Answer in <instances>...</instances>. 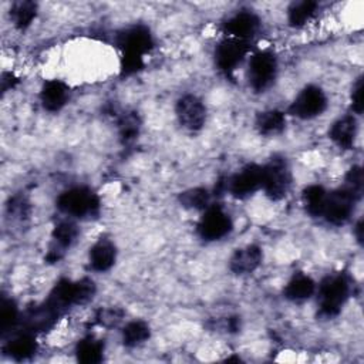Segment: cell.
Instances as JSON below:
<instances>
[{
	"mask_svg": "<svg viewBox=\"0 0 364 364\" xmlns=\"http://www.w3.org/2000/svg\"><path fill=\"white\" fill-rule=\"evenodd\" d=\"M151 336L149 326L142 320H132L122 328V343L127 347H136L145 343Z\"/></svg>",
	"mask_w": 364,
	"mask_h": 364,
	"instance_id": "obj_26",
	"label": "cell"
},
{
	"mask_svg": "<svg viewBox=\"0 0 364 364\" xmlns=\"http://www.w3.org/2000/svg\"><path fill=\"white\" fill-rule=\"evenodd\" d=\"M277 58L269 50L256 51L252 54L247 67V81L253 91H266L276 80Z\"/></svg>",
	"mask_w": 364,
	"mask_h": 364,
	"instance_id": "obj_5",
	"label": "cell"
},
{
	"mask_svg": "<svg viewBox=\"0 0 364 364\" xmlns=\"http://www.w3.org/2000/svg\"><path fill=\"white\" fill-rule=\"evenodd\" d=\"M95 294V284L91 279L84 277L80 280L61 279L50 291L46 303L57 313L61 314L71 306L84 304Z\"/></svg>",
	"mask_w": 364,
	"mask_h": 364,
	"instance_id": "obj_1",
	"label": "cell"
},
{
	"mask_svg": "<svg viewBox=\"0 0 364 364\" xmlns=\"http://www.w3.org/2000/svg\"><path fill=\"white\" fill-rule=\"evenodd\" d=\"M37 16V4L33 1H17L10 9V18L16 28H27Z\"/></svg>",
	"mask_w": 364,
	"mask_h": 364,
	"instance_id": "obj_25",
	"label": "cell"
},
{
	"mask_svg": "<svg viewBox=\"0 0 364 364\" xmlns=\"http://www.w3.org/2000/svg\"><path fill=\"white\" fill-rule=\"evenodd\" d=\"M354 233H355V237L357 240L361 243L363 242V220L360 219L354 228Z\"/></svg>",
	"mask_w": 364,
	"mask_h": 364,
	"instance_id": "obj_34",
	"label": "cell"
},
{
	"mask_svg": "<svg viewBox=\"0 0 364 364\" xmlns=\"http://www.w3.org/2000/svg\"><path fill=\"white\" fill-rule=\"evenodd\" d=\"M98 321L101 324H105V326H111V324H115L119 318H121V313L117 311L115 309H108V310H101L97 316Z\"/></svg>",
	"mask_w": 364,
	"mask_h": 364,
	"instance_id": "obj_32",
	"label": "cell"
},
{
	"mask_svg": "<svg viewBox=\"0 0 364 364\" xmlns=\"http://www.w3.org/2000/svg\"><path fill=\"white\" fill-rule=\"evenodd\" d=\"M175 112L179 124L189 131H199L206 121V107L203 101L193 95H182L175 105Z\"/></svg>",
	"mask_w": 364,
	"mask_h": 364,
	"instance_id": "obj_12",
	"label": "cell"
},
{
	"mask_svg": "<svg viewBox=\"0 0 364 364\" xmlns=\"http://www.w3.org/2000/svg\"><path fill=\"white\" fill-rule=\"evenodd\" d=\"M223 31L228 37L249 41L260 28V18L250 10H240L223 23Z\"/></svg>",
	"mask_w": 364,
	"mask_h": 364,
	"instance_id": "obj_13",
	"label": "cell"
},
{
	"mask_svg": "<svg viewBox=\"0 0 364 364\" xmlns=\"http://www.w3.org/2000/svg\"><path fill=\"white\" fill-rule=\"evenodd\" d=\"M70 98V87L61 80H48L40 91V101L44 109L50 112L60 111Z\"/></svg>",
	"mask_w": 364,
	"mask_h": 364,
	"instance_id": "obj_16",
	"label": "cell"
},
{
	"mask_svg": "<svg viewBox=\"0 0 364 364\" xmlns=\"http://www.w3.org/2000/svg\"><path fill=\"white\" fill-rule=\"evenodd\" d=\"M263 168L262 189L270 200H282L287 196L291 186V171L289 162L282 155H273Z\"/></svg>",
	"mask_w": 364,
	"mask_h": 364,
	"instance_id": "obj_3",
	"label": "cell"
},
{
	"mask_svg": "<svg viewBox=\"0 0 364 364\" xmlns=\"http://www.w3.org/2000/svg\"><path fill=\"white\" fill-rule=\"evenodd\" d=\"M318 4L311 0L294 1L287 10V21L291 27H301L309 23L317 11Z\"/></svg>",
	"mask_w": 364,
	"mask_h": 364,
	"instance_id": "obj_24",
	"label": "cell"
},
{
	"mask_svg": "<svg viewBox=\"0 0 364 364\" xmlns=\"http://www.w3.org/2000/svg\"><path fill=\"white\" fill-rule=\"evenodd\" d=\"M233 228L230 215L219 205H209L198 222V233L202 239L213 242L225 237Z\"/></svg>",
	"mask_w": 364,
	"mask_h": 364,
	"instance_id": "obj_10",
	"label": "cell"
},
{
	"mask_svg": "<svg viewBox=\"0 0 364 364\" xmlns=\"http://www.w3.org/2000/svg\"><path fill=\"white\" fill-rule=\"evenodd\" d=\"M51 236H53V246L50 247L46 256V260L48 263H55L63 257L64 250L75 242L78 236L77 225L68 219L61 220L54 226Z\"/></svg>",
	"mask_w": 364,
	"mask_h": 364,
	"instance_id": "obj_14",
	"label": "cell"
},
{
	"mask_svg": "<svg viewBox=\"0 0 364 364\" xmlns=\"http://www.w3.org/2000/svg\"><path fill=\"white\" fill-rule=\"evenodd\" d=\"M314 291H316V282L304 273H294L283 289L284 297L296 303L310 299L314 294Z\"/></svg>",
	"mask_w": 364,
	"mask_h": 364,
	"instance_id": "obj_19",
	"label": "cell"
},
{
	"mask_svg": "<svg viewBox=\"0 0 364 364\" xmlns=\"http://www.w3.org/2000/svg\"><path fill=\"white\" fill-rule=\"evenodd\" d=\"M57 208L70 218L97 216L100 198L87 186H74L61 192L57 198Z\"/></svg>",
	"mask_w": 364,
	"mask_h": 364,
	"instance_id": "obj_4",
	"label": "cell"
},
{
	"mask_svg": "<svg viewBox=\"0 0 364 364\" xmlns=\"http://www.w3.org/2000/svg\"><path fill=\"white\" fill-rule=\"evenodd\" d=\"M351 108L355 114H361L363 112V78H357V81L354 82L353 88H351Z\"/></svg>",
	"mask_w": 364,
	"mask_h": 364,
	"instance_id": "obj_31",
	"label": "cell"
},
{
	"mask_svg": "<svg viewBox=\"0 0 364 364\" xmlns=\"http://www.w3.org/2000/svg\"><path fill=\"white\" fill-rule=\"evenodd\" d=\"M117 125H118L119 138L122 139L124 144H128L138 136L141 121L135 112H124L118 118Z\"/></svg>",
	"mask_w": 364,
	"mask_h": 364,
	"instance_id": "obj_28",
	"label": "cell"
},
{
	"mask_svg": "<svg viewBox=\"0 0 364 364\" xmlns=\"http://www.w3.org/2000/svg\"><path fill=\"white\" fill-rule=\"evenodd\" d=\"M117 46L121 50V57L145 58L154 47V37L146 26L134 24L118 33Z\"/></svg>",
	"mask_w": 364,
	"mask_h": 364,
	"instance_id": "obj_6",
	"label": "cell"
},
{
	"mask_svg": "<svg viewBox=\"0 0 364 364\" xmlns=\"http://www.w3.org/2000/svg\"><path fill=\"white\" fill-rule=\"evenodd\" d=\"M327 108L326 92L317 85H306L289 107V114L300 119L318 117Z\"/></svg>",
	"mask_w": 364,
	"mask_h": 364,
	"instance_id": "obj_8",
	"label": "cell"
},
{
	"mask_svg": "<svg viewBox=\"0 0 364 364\" xmlns=\"http://www.w3.org/2000/svg\"><path fill=\"white\" fill-rule=\"evenodd\" d=\"M75 355L80 363L97 364L104 357V343L94 337H85L78 341L75 347Z\"/></svg>",
	"mask_w": 364,
	"mask_h": 364,
	"instance_id": "obj_23",
	"label": "cell"
},
{
	"mask_svg": "<svg viewBox=\"0 0 364 364\" xmlns=\"http://www.w3.org/2000/svg\"><path fill=\"white\" fill-rule=\"evenodd\" d=\"M263 252L256 245H247L245 247L236 249L229 259V269L237 276H245L253 273L262 263Z\"/></svg>",
	"mask_w": 364,
	"mask_h": 364,
	"instance_id": "obj_15",
	"label": "cell"
},
{
	"mask_svg": "<svg viewBox=\"0 0 364 364\" xmlns=\"http://www.w3.org/2000/svg\"><path fill=\"white\" fill-rule=\"evenodd\" d=\"M249 51V41L226 37L215 48V64L226 77H230L243 63Z\"/></svg>",
	"mask_w": 364,
	"mask_h": 364,
	"instance_id": "obj_7",
	"label": "cell"
},
{
	"mask_svg": "<svg viewBox=\"0 0 364 364\" xmlns=\"http://www.w3.org/2000/svg\"><path fill=\"white\" fill-rule=\"evenodd\" d=\"M326 198L327 191L321 185H309L301 192V202L304 205V209L313 218L321 216Z\"/></svg>",
	"mask_w": 364,
	"mask_h": 364,
	"instance_id": "obj_22",
	"label": "cell"
},
{
	"mask_svg": "<svg viewBox=\"0 0 364 364\" xmlns=\"http://www.w3.org/2000/svg\"><path fill=\"white\" fill-rule=\"evenodd\" d=\"M350 291V279L344 273L326 276L318 286V316L323 318L336 317L348 300Z\"/></svg>",
	"mask_w": 364,
	"mask_h": 364,
	"instance_id": "obj_2",
	"label": "cell"
},
{
	"mask_svg": "<svg viewBox=\"0 0 364 364\" xmlns=\"http://www.w3.org/2000/svg\"><path fill=\"white\" fill-rule=\"evenodd\" d=\"M255 127L260 135L272 136L280 134L286 128V115L279 109H267L257 114Z\"/></svg>",
	"mask_w": 364,
	"mask_h": 364,
	"instance_id": "obj_21",
	"label": "cell"
},
{
	"mask_svg": "<svg viewBox=\"0 0 364 364\" xmlns=\"http://www.w3.org/2000/svg\"><path fill=\"white\" fill-rule=\"evenodd\" d=\"M263 168L257 164H247L235 175L228 178L226 191L236 199H245L262 189Z\"/></svg>",
	"mask_w": 364,
	"mask_h": 364,
	"instance_id": "obj_11",
	"label": "cell"
},
{
	"mask_svg": "<svg viewBox=\"0 0 364 364\" xmlns=\"http://www.w3.org/2000/svg\"><path fill=\"white\" fill-rule=\"evenodd\" d=\"M117 259L115 245L107 239H101L92 245L88 253L90 267L95 272L109 270Z\"/></svg>",
	"mask_w": 364,
	"mask_h": 364,
	"instance_id": "obj_18",
	"label": "cell"
},
{
	"mask_svg": "<svg viewBox=\"0 0 364 364\" xmlns=\"http://www.w3.org/2000/svg\"><path fill=\"white\" fill-rule=\"evenodd\" d=\"M20 313L17 309V304L7 297L1 299L0 303V327H1V333H7L10 331L17 323Z\"/></svg>",
	"mask_w": 364,
	"mask_h": 364,
	"instance_id": "obj_29",
	"label": "cell"
},
{
	"mask_svg": "<svg viewBox=\"0 0 364 364\" xmlns=\"http://www.w3.org/2000/svg\"><path fill=\"white\" fill-rule=\"evenodd\" d=\"M1 90H3V92H6V91H9V90H11L13 87H14V84L17 82V80H16V77L11 74V73H4L3 75H1Z\"/></svg>",
	"mask_w": 364,
	"mask_h": 364,
	"instance_id": "obj_33",
	"label": "cell"
},
{
	"mask_svg": "<svg viewBox=\"0 0 364 364\" xmlns=\"http://www.w3.org/2000/svg\"><path fill=\"white\" fill-rule=\"evenodd\" d=\"M37 348H38L37 341L31 336V333H21V334L13 337L11 340H9L4 344L3 351L10 358H13L16 361H23V360H28L30 357H33L37 353Z\"/></svg>",
	"mask_w": 364,
	"mask_h": 364,
	"instance_id": "obj_20",
	"label": "cell"
},
{
	"mask_svg": "<svg viewBox=\"0 0 364 364\" xmlns=\"http://www.w3.org/2000/svg\"><path fill=\"white\" fill-rule=\"evenodd\" d=\"M357 119L353 115H344L333 122L328 129L330 139L341 149H351L357 138Z\"/></svg>",
	"mask_w": 364,
	"mask_h": 364,
	"instance_id": "obj_17",
	"label": "cell"
},
{
	"mask_svg": "<svg viewBox=\"0 0 364 364\" xmlns=\"http://www.w3.org/2000/svg\"><path fill=\"white\" fill-rule=\"evenodd\" d=\"M358 199L360 198H357L346 186H341L336 191L327 192L321 218H324L331 225H336V226L343 225L350 219V216L354 210V203Z\"/></svg>",
	"mask_w": 364,
	"mask_h": 364,
	"instance_id": "obj_9",
	"label": "cell"
},
{
	"mask_svg": "<svg viewBox=\"0 0 364 364\" xmlns=\"http://www.w3.org/2000/svg\"><path fill=\"white\" fill-rule=\"evenodd\" d=\"M347 189H350L357 198L363 193V171L360 166H351L346 175L344 185Z\"/></svg>",
	"mask_w": 364,
	"mask_h": 364,
	"instance_id": "obj_30",
	"label": "cell"
},
{
	"mask_svg": "<svg viewBox=\"0 0 364 364\" xmlns=\"http://www.w3.org/2000/svg\"><path fill=\"white\" fill-rule=\"evenodd\" d=\"M179 202L186 209L205 210L210 205V193L205 188H191L179 195Z\"/></svg>",
	"mask_w": 364,
	"mask_h": 364,
	"instance_id": "obj_27",
	"label": "cell"
}]
</instances>
